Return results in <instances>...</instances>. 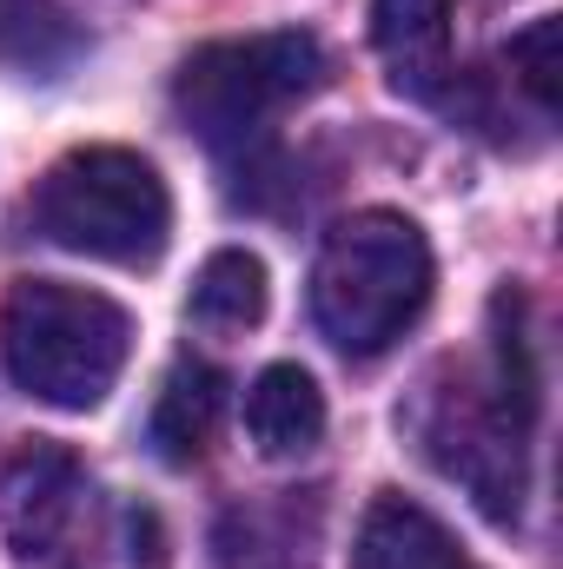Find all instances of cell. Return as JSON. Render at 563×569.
Returning a JSON list of instances; mask_svg holds the SVG:
<instances>
[{
	"label": "cell",
	"instance_id": "3",
	"mask_svg": "<svg viewBox=\"0 0 563 569\" xmlns=\"http://www.w3.org/2000/svg\"><path fill=\"white\" fill-rule=\"evenodd\" d=\"M33 219L53 246L107 266H152L172 232V199L152 159L127 146H80L67 152L33 199Z\"/></svg>",
	"mask_w": 563,
	"mask_h": 569
},
{
	"label": "cell",
	"instance_id": "12",
	"mask_svg": "<svg viewBox=\"0 0 563 569\" xmlns=\"http://www.w3.org/2000/svg\"><path fill=\"white\" fill-rule=\"evenodd\" d=\"M557 40H563V27L557 20H531V27H524V33H511V47H504V60H511V73H517V87H524V93H531V100H537V107H544V113H551V107H557Z\"/></svg>",
	"mask_w": 563,
	"mask_h": 569
},
{
	"label": "cell",
	"instance_id": "10",
	"mask_svg": "<svg viewBox=\"0 0 563 569\" xmlns=\"http://www.w3.org/2000/svg\"><path fill=\"white\" fill-rule=\"evenodd\" d=\"M444 40H451V0H372V47L392 60L398 87H431L444 73Z\"/></svg>",
	"mask_w": 563,
	"mask_h": 569
},
{
	"label": "cell",
	"instance_id": "5",
	"mask_svg": "<svg viewBox=\"0 0 563 569\" xmlns=\"http://www.w3.org/2000/svg\"><path fill=\"white\" fill-rule=\"evenodd\" d=\"M0 537L33 569L100 563V490L67 443H20L0 457Z\"/></svg>",
	"mask_w": 563,
	"mask_h": 569
},
{
	"label": "cell",
	"instance_id": "9",
	"mask_svg": "<svg viewBox=\"0 0 563 569\" xmlns=\"http://www.w3.org/2000/svg\"><path fill=\"white\" fill-rule=\"evenodd\" d=\"M246 430L266 457H305L325 437V391L298 365H266L246 398Z\"/></svg>",
	"mask_w": 563,
	"mask_h": 569
},
{
	"label": "cell",
	"instance_id": "1",
	"mask_svg": "<svg viewBox=\"0 0 563 569\" xmlns=\"http://www.w3.org/2000/svg\"><path fill=\"white\" fill-rule=\"evenodd\" d=\"M134 351V318L87 284L20 279L0 298V358L7 378L53 405V411H93Z\"/></svg>",
	"mask_w": 563,
	"mask_h": 569
},
{
	"label": "cell",
	"instance_id": "6",
	"mask_svg": "<svg viewBox=\"0 0 563 569\" xmlns=\"http://www.w3.org/2000/svg\"><path fill=\"white\" fill-rule=\"evenodd\" d=\"M352 569H477V563L464 557V543L424 503L385 490L365 510L358 537H352Z\"/></svg>",
	"mask_w": 563,
	"mask_h": 569
},
{
	"label": "cell",
	"instance_id": "4",
	"mask_svg": "<svg viewBox=\"0 0 563 569\" xmlns=\"http://www.w3.org/2000/svg\"><path fill=\"white\" fill-rule=\"evenodd\" d=\"M325 87V47L305 27L273 33H239V40H206L179 60L172 73V113L206 146L253 140L273 113Z\"/></svg>",
	"mask_w": 563,
	"mask_h": 569
},
{
	"label": "cell",
	"instance_id": "8",
	"mask_svg": "<svg viewBox=\"0 0 563 569\" xmlns=\"http://www.w3.org/2000/svg\"><path fill=\"white\" fill-rule=\"evenodd\" d=\"M87 53L73 0H0V67L20 80H60Z\"/></svg>",
	"mask_w": 563,
	"mask_h": 569
},
{
	"label": "cell",
	"instance_id": "7",
	"mask_svg": "<svg viewBox=\"0 0 563 569\" xmlns=\"http://www.w3.org/2000/svg\"><path fill=\"white\" fill-rule=\"evenodd\" d=\"M219 411H226V378H219L213 365H199V358H179V365L166 371L159 398H152V418H146L152 457L172 463V470L199 463V450H206L213 430H219Z\"/></svg>",
	"mask_w": 563,
	"mask_h": 569
},
{
	"label": "cell",
	"instance_id": "11",
	"mask_svg": "<svg viewBox=\"0 0 563 569\" xmlns=\"http://www.w3.org/2000/svg\"><path fill=\"white\" fill-rule=\"evenodd\" d=\"M266 298H273L266 266H259L246 246H226V252H213V259L199 266L186 311H192L206 331H253V325L266 318Z\"/></svg>",
	"mask_w": 563,
	"mask_h": 569
},
{
	"label": "cell",
	"instance_id": "2",
	"mask_svg": "<svg viewBox=\"0 0 563 569\" xmlns=\"http://www.w3.org/2000/svg\"><path fill=\"white\" fill-rule=\"evenodd\" d=\"M431 298V246L405 212H352L312 266V318L345 358H378L418 325Z\"/></svg>",
	"mask_w": 563,
	"mask_h": 569
}]
</instances>
